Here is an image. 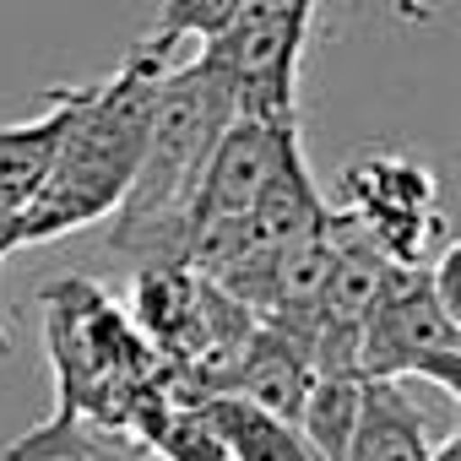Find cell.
<instances>
[{"label": "cell", "mask_w": 461, "mask_h": 461, "mask_svg": "<svg viewBox=\"0 0 461 461\" xmlns=\"http://www.w3.org/2000/svg\"><path fill=\"white\" fill-rule=\"evenodd\" d=\"M234 120L222 77L206 60L168 66L158 82L152 125L141 141V163L109 212V250L136 267H185L190 245V201L217 136Z\"/></svg>", "instance_id": "obj_1"}, {"label": "cell", "mask_w": 461, "mask_h": 461, "mask_svg": "<svg viewBox=\"0 0 461 461\" xmlns=\"http://www.w3.org/2000/svg\"><path fill=\"white\" fill-rule=\"evenodd\" d=\"M163 71H168V60L136 44L104 82L87 87V104H82L44 190L6 222L12 250L50 245L60 234L93 228L120 206V195H125V185L141 163V141H147V125H152Z\"/></svg>", "instance_id": "obj_2"}, {"label": "cell", "mask_w": 461, "mask_h": 461, "mask_svg": "<svg viewBox=\"0 0 461 461\" xmlns=\"http://www.w3.org/2000/svg\"><path fill=\"white\" fill-rule=\"evenodd\" d=\"M310 17L315 0H245V12L201 44L195 60L222 77L234 120H294Z\"/></svg>", "instance_id": "obj_3"}, {"label": "cell", "mask_w": 461, "mask_h": 461, "mask_svg": "<svg viewBox=\"0 0 461 461\" xmlns=\"http://www.w3.org/2000/svg\"><path fill=\"white\" fill-rule=\"evenodd\" d=\"M358 375L364 380H434L445 396H461V326L439 310L429 288V267H391L364 331H358Z\"/></svg>", "instance_id": "obj_4"}, {"label": "cell", "mask_w": 461, "mask_h": 461, "mask_svg": "<svg viewBox=\"0 0 461 461\" xmlns=\"http://www.w3.org/2000/svg\"><path fill=\"white\" fill-rule=\"evenodd\" d=\"M348 217L375 240L391 267H429L445 245V217L434 206V174L412 158H358L342 174Z\"/></svg>", "instance_id": "obj_5"}, {"label": "cell", "mask_w": 461, "mask_h": 461, "mask_svg": "<svg viewBox=\"0 0 461 461\" xmlns=\"http://www.w3.org/2000/svg\"><path fill=\"white\" fill-rule=\"evenodd\" d=\"M294 152H304L299 120H228V131L217 136V147L201 168L195 201H190V240L212 222L245 217Z\"/></svg>", "instance_id": "obj_6"}, {"label": "cell", "mask_w": 461, "mask_h": 461, "mask_svg": "<svg viewBox=\"0 0 461 461\" xmlns=\"http://www.w3.org/2000/svg\"><path fill=\"white\" fill-rule=\"evenodd\" d=\"M87 87L93 82L60 87V93H50L44 114H33L23 125H0V222H12L44 190V179H50V168H55V158L82 114V104H87Z\"/></svg>", "instance_id": "obj_7"}, {"label": "cell", "mask_w": 461, "mask_h": 461, "mask_svg": "<svg viewBox=\"0 0 461 461\" xmlns=\"http://www.w3.org/2000/svg\"><path fill=\"white\" fill-rule=\"evenodd\" d=\"M310 385H315V358L299 342H288V337H277L272 326L256 321V337L240 358V375H234V391L228 396H245L261 412H272L283 423H299V412L310 402Z\"/></svg>", "instance_id": "obj_8"}, {"label": "cell", "mask_w": 461, "mask_h": 461, "mask_svg": "<svg viewBox=\"0 0 461 461\" xmlns=\"http://www.w3.org/2000/svg\"><path fill=\"white\" fill-rule=\"evenodd\" d=\"M326 222H331V206H326V195H321L304 152H294L277 168V179L256 195V206L245 212V234L267 256V250H288L299 240H315Z\"/></svg>", "instance_id": "obj_9"}, {"label": "cell", "mask_w": 461, "mask_h": 461, "mask_svg": "<svg viewBox=\"0 0 461 461\" xmlns=\"http://www.w3.org/2000/svg\"><path fill=\"white\" fill-rule=\"evenodd\" d=\"M429 456H434V439L418 402L396 380H364L358 423L342 461H429Z\"/></svg>", "instance_id": "obj_10"}, {"label": "cell", "mask_w": 461, "mask_h": 461, "mask_svg": "<svg viewBox=\"0 0 461 461\" xmlns=\"http://www.w3.org/2000/svg\"><path fill=\"white\" fill-rule=\"evenodd\" d=\"M201 412V423L217 434L228 461H315L299 423H283L272 412H261L245 396H201L190 402Z\"/></svg>", "instance_id": "obj_11"}, {"label": "cell", "mask_w": 461, "mask_h": 461, "mask_svg": "<svg viewBox=\"0 0 461 461\" xmlns=\"http://www.w3.org/2000/svg\"><path fill=\"white\" fill-rule=\"evenodd\" d=\"M240 12H245V0H163L152 33L141 39V50H152V55L168 60L174 44H185V39L206 44V39H217L228 23H234Z\"/></svg>", "instance_id": "obj_12"}, {"label": "cell", "mask_w": 461, "mask_h": 461, "mask_svg": "<svg viewBox=\"0 0 461 461\" xmlns=\"http://www.w3.org/2000/svg\"><path fill=\"white\" fill-rule=\"evenodd\" d=\"M147 450H158L163 461H228L222 445H217V434L201 423V412H195L190 402H174V407L158 418Z\"/></svg>", "instance_id": "obj_13"}, {"label": "cell", "mask_w": 461, "mask_h": 461, "mask_svg": "<svg viewBox=\"0 0 461 461\" xmlns=\"http://www.w3.org/2000/svg\"><path fill=\"white\" fill-rule=\"evenodd\" d=\"M0 256H12V240H6V222H0ZM0 353H12V337H6V326H0Z\"/></svg>", "instance_id": "obj_14"}]
</instances>
